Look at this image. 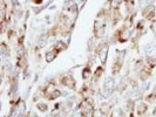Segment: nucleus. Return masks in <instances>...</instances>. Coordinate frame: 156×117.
Segmentation results:
<instances>
[{"instance_id":"8","label":"nucleus","mask_w":156,"mask_h":117,"mask_svg":"<svg viewBox=\"0 0 156 117\" xmlns=\"http://www.w3.org/2000/svg\"><path fill=\"white\" fill-rule=\"evenodd\" d=\"M151 68L149 67L148 64H146V66H143L142 68L140 69V78L142 81H146L148 77H150V75H151Z\"/></svg>"},{"instance_id":"25","label":"nucleus","mask_w":156,"mask_h":117,"mask_svg":"<svg viewBox=\"0 0 156 117\" xmlns=\"http://www.w3.org/2000/svg\"><path fill=\"white\" fill-rule=\"evenodd\" d=\"M153 115H154V117H156V108L153 110Z\"/></svg>"},{"instance_id":"9","label":"nucleus","mask_w":156,"mask_h":117,"mask_svg":"<svg viewBox=\"0 0 156 117\" xmlns=\"http://www.w3.org/2000/svg\"><path fill=\"white\" fill-rule=\"evenodd\" d=\"M58 55H59V52H58V50H55L54 48H53V49L48 50L46 54H45V60H46L47 63L53 62L55 59H56V56H58Z\"/></svg>"},{"instance_id":"22","label":"nucleus","mask_w":156,"mask_h":117,"mask_svg":"<svg viewBox=\"0 0 156 117\" xmlns=\"http://www.w3.org/2000/svg\"><path fill=\"white\" fill-rule=\"evenodd\" d=\"M123 1H125L128 6H130V5L133 6V5H134V0H123Z\"/></svg>"},{"instance_id":"10","label":"nucleus","mask_w":156,"mask_h":117,"mask_svg":"<svg viewBox=\"0 0 156 117\" xmlns=\"http://www.w3.org/2000/svg\"><path fill=\"white\" fill-rule=\"evenodd\" d=\"M147 110H148L147 103H144V102H139L137 103V105H136V112H137V115L140 117L144 116V114L147 112Z\"/></svg>"},{"instance_id":"20","label":"nucleus","mask_w":156,"mask_h":117,"mask_svg":"<svg viewBox=\"0 0 156 117\" xmlns=\"http://www.w3.org/2000/svg\"><path fill=\"white\" fill-rule=\"evenodd\" d=\"M134 104H135V102H134V101H130V100L127 102V109H128V111H129V112H133Z\"/></svg>"},{"instance_id":"1","label":"nucleus","mask_w":156,"mask_h":117,"mask_svg":"<svg viewBox=\"0 0 156 117\" xmlns=\"http://www.w3.org/2000/svg\"><path fill=\"white\" fill-rule=\"evenodd\" d=\"M61 96V91L56 88L54 83H48L47 87L44 89V97H46L49 101H54Z\"/></svg>"},{"instance_id":"17","label":"nucleus","mask_w":156,"mask_h":117,"mask_svg":"<svg viewBox=\"0 0 156 117\" xmlns=\"http://www.w3.org/2000/svg\"><path fill=\"white\" fill-rule=\"evenodd\" d=\"M103 71H105V68H103V67H101V66L98 67V68L95 69V71H94V77L96 78V80L100 78L102 76V74H103Z\"/></svg>"},{"instance_id":"15","label":"nucleus","mask_w":156,"mask_h":117,"mask_svg":"<svg viewBox=\"0 0 156 117\" xmlns=\"http://www.w3.org/2000/svg\"><path fill=\"white\" fill-rule=\"evenodd\" d=\"M106 115V116H108L110 115V112H112V107H110L109 104H107V103H105V104H102L101 109H100Z\"/></svg>"},{"instance_id":"21","label":"nucleus","mask_w":156,"mask_h":117,"mask_svg":"<svg viewBox=\"0 0 156 117\" xmlns=\"http://www.w3.org/2000/svg\"><path fill=\"white\" fill-rule=\"evenodd\" d=\"M155 100H156V97L151 93L146 96V101H147V102H150V103H151V102H154Z\"/></svg>"},{"instance_id":"23","label":"nucleus","mask_w":156,"mask_h":117,"mask_svg":"<svg viewBox=\"0 0 156 117\" xmlns=\"http://www.w3.org/2000/svg\"><path fill=\"white\" fill-rule=\"evenodd\" d=\"M33 4H35V5H40V4H42V1L44 0H31Z\"/></svg>"},{"instance_id":"5","label":"nucleus","mask_w":156,"mask_h":117,"mask_svg":"<svg viewBox=\"0 0 156 117\" xmlns=\"http://www.w3.org/2000/svg\"><path fill=\"white\" fill-rule=\"evenodd\" d=\"M114 88H115V81L113 77L108 76L105 80V87H103V93L106 95V97H108L110 94L113 93Z\"/></svg>"},{"instance_id":"2","label":"nucleus","mask_w":156,"mask_h":117,"mask_svg":"<svg viewBox=\"0 0 156 117\" xmlns=\"http://www.w3.org/2000/svg\"><path fill=\"white\" fill-rule=\"evenodd\" d=\"M130 36H132V28L129 27V26H127V25H123L120 29H117V32L115 33V38L117 39L119 42H121V43H125L127 42L128 40L130 39Z\"/></svg>"},{"instance_id":"11","label":"nucleus","mask_w":156,"mask_h":117,"mask_svg":"<svg viewBox=\"0 0 156 117\" xmlns=\"http://www.w3.org/2000/svg\"><path fill=\"white\" fill-rule=\"evenodd\" d=\"M48 42V34H42L38 40V48H44Z\"/></svg>"},{"instance_id":"6","label":"nucleus","mask_w":156,"mask_h":117,"mask_svg":"<svg viewBox=\"0 0 156 117\" xmlns=\"http://www.w3.org/2000/svg\"><path fill=\"white\" fill-rule=\"evenodd\" d=\"M142 16H143V19H146V20H153L154 18H155V6L154 5H147L146 7L143 8V11H142Z\"/></svg>"},{"instance_id":"12","label":"nucleus","mask_w":156,"mask_h":117,"mask_svg":"<svg viewBox=\"0 0 156 117\" xmlns=\"http://www.w3.org/2000/svg\"><path fill=\"white\" fill-rule=\"evenodd\" d=\"M53 48L60 53V52H62V50H65V49H67V45L63 42L62 40H59V41H56V43L54 45Z\"/></svg>"},{"instance_id":"13","label":"nucleus","mask_w":156,"mask_h":117,"mask_svg":"<svg viewBox=\"0 0 156 117\" xmlns=\"http://www.w3.org/2000/svg\"><path fill=\"white\" fill-rule=\"evenodd\" d=\"M90 74H92V69H90V63H88L86 67L83 68V71H82V78H83V80H87V78H89Z\"/></svg>"},{"instance_id":"4","label":"nucleus","mask_w":156,"mask_h":117,"mask_svg":"<svg viewBox=\"0 0 156 117\" xmlns=\"http://www.w3.org/2000/svg\"><path fill=\"white\" fill-rule=\"evenodd\" d=\"M98 55H99V59L101 63L105 66L106 62H107V56H108V45L105 42V43H101L99 48H98Z\"/></svg>"},{"instance_id":"19","label":"nucleus","mask_w":156,"mask_h":117,"mask_svg":"<svg viewBox=\"0 0 156 117\" xmlns=\"http://www.w3.org/2000/svg\"><path fill=\"white\" fill-rule=\"evenodd\" d=\"M37 108L41 112H46L47 110H48V105H47L46 103H38L37 104Z\"/></svg>"},{"instance_id":"26","label":"nucleus","mask_w":156,"mask_h":117,"mask_svg":"<svg viewBox=\"0 0 156 117\" xmlns=\"http://www.w3.org/2000/svg\"><path fill=\"white\" fill-rule=\"evenodd\" d=\"M128 117H134L133 112H129V116H128Z\"/></svg>"},{"instance_id":"16","label":"nucleus","mask_w":156,"mask_h":117,"mask_svg":"<svg viewBox=\"0 0 156 117\" xmlns=\"http://www.w3.org/2000/svg\"><path fill=\"white\" fill-rule=\"evenodd\" d=\"M123 116V111L120 108H116V109H113L112 112H110V117H122Z\"/></svg>"},{"instance_id":"7","label":"nucleus","mask_w":156,"mask_h":117,"mask_svg":"<svg viewBox=\"0 0 156 117\" xmlns=\"http://www.w3.org/2000/svg\"><path fill=\"white\" fill-rule=\"evenodd\" d=\"M60 82H61L62 86L67 87L69 89H75V87H76V81L74 80L73 76H70V75H65V76H62V77L60 78Z\"/></svg>"},{"instance_id":"3","label":"nucleus","mask_w":156,"mask_h":117,"mask_svg":"<svg viewBox=\"0 0 156 117\" xmlns=\"http://www.w3.org/2000/svg\"><path fill=\"white\" fill-rule=\"evenodd\" d=\"M123 56H125V52H123V53H121V52L117 53L116 60L114 61L113 66H112V73H113V75H117V74L121 71V69H122V66H123Z\"/></svg>"},{"instance_id":"18","label":"nucleus","mask_w":156,"mask_h":117,"mask_svg":"<svg viewBox=\"0 0 156 117\" xmlns=\"http://www.w3.org/2000/svg\"><path fill=\"white\" fill-rule=\"evenodd\" d=\"M0 52H1V54H2V55H8V54H9L8 47H7V45H6L5 42H2V43H1V46H0Z\"/></svg>"},{"instance_id":"24","label":"nucleus","mask_w":156,"mask_h":117,"mask_svg":"<svg viewBox=\"0 0 156 117\" xmlns=\"http://www.w3.org/2000/svg\"><path fill=\"white\" fill-rule=\"evenodd\" d=\"M151 94H153V95H154V96L156 97V86L153 88V90H151Z\"/></svg>"},{"instance_id":"14","label":"nucleus","mask_w":156,"mask_h":117,"mask_svg":"<svg viewBox=\"0 0 156 117\" xmlns=\"http://www.w3.org/2000/svg\"><path fill=\"white\" fill-rule=\"evenodd\" d=\"M122 1L123 0H110V7H112V9H120Z\"/></svg>"}]
</instances>
